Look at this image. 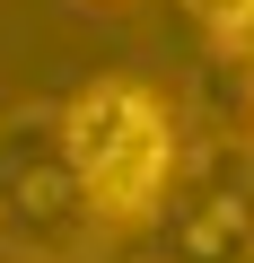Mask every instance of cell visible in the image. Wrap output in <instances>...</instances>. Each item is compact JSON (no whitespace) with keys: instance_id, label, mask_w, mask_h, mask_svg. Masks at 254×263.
<instances>
[{"instance_id":"cell-3","label":"cell","mask_w":254,"mask_h":263,"mask_svg":"<svg viewBox=\"0 0 254 263\" xmlns=\"http://www.w3.org/2000/svg\"><path fill=\"white\" fill-rule=\"evenodd\" d=\"M0 228L35 254H79L105 219L88 211V184L62 149V123L44 114H18L0 123Z\"/></svg>"},{"instance_id":"cell-1","label":"cell","mask_w":254,"mask_h":263,"mask_svg":"<svg viewBox=\"0 0 254 263\" xmlns=\"http://www.w3.org/2000/svg\"><path fill=\"white\" fill-rule=\"evenodd\" d=\"M62 149H70L96 219H149V202H158V184L175 167V123H167V105L149 88L96 79L62 114Z\"/></svg>"},{"instance_id":"cell-4","label":"cell","mask_w":254,"mask_h":263,"mask_svg":"<svg viewBox=\"0 0 254 263\" xmlns=\"http://www.w3.org/2000/svg\"><path fill=\"white\" fill-rule=\"evenodd\" d=\"M193 9H202V27H210V35L254 44V0H193Z\"/></svg>"},{"instance_id":"cell-2","label":"cell","mask_w":254,"mask_h":263,"mask_svg":"<svg viewBox=\"0 0 254 263\" xmlns=\"http://www.w3.org/2000/svg\"><path fill=\"white\" fill-rule=\"evenodd\" d=\"M149 263H254V141H202L149 202Z\"/></svg>"}]
</instances>
